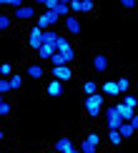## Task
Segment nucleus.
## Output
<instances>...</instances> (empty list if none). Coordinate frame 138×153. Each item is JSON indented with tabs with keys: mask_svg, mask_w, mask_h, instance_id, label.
<instances>
[{
	"mask_svg": "<svg viewBox=\"0 0 138 153\" xmlns=\"http://www.w3.org/2000/svg\"><path fill=\"white\" fill-rule=\"evenodd\" d=\"M10 93H13V85H10V80H8V78H3V80H0V95L5 98V95H10Z\"/></svg>",
	"mask_w": 138,
	"mask_h": 153,
	"instance_id": "28",
	"label": "nucleus"
},
{
	"mask_svg": "<svg viewBox=\"0 0 138 153\" xmlns=\"http://www.w3.org/2000/svg\"><path fill=\"white\" fill-rule=\"evenodd\" d=\"M70 13H73V15L83 13V0H70Z\"/></svg>",
	"mask_w": 138,
	"mask_h": 153,
	"instance_id": "29",
	"label": "nucleus"
},
{
	"mask_svg": "<svg viewBox=\"0 0 138 153\" xmlns=\"http://www.w3.org/2000/svg\"><path fill=\"white\" fill-rule=\"evenodd\" d=\"M108 143L113 146V148H118V146L123 143V136H121L118 131H108Z\"/></svg>",
	"mask_w": 138,
	"mask_h": 153,
	"instance_id": "23",
	"label": "nucleus"
},
{
	"mask_svg": "<svg viewBox=\"0 0 138 153\" xmlns=\"http://www.w3.org/2000/svg\"><path fill=\"white\" fill-rule=\"evenodd\" d=\"M50 78L60 80V83H70L75 78V71L73 65H60V68H50Z\"/></svg>",
	"mask_w": 138,
	"mask_h": 153,
	"instance_id": "7",
	"label": "nucleus"
},
{
	"mask_svg": "<svg viewBox=\"0 0 138 153\" xmlns=\"http://www.w3.org/2000/svg\"><path fill=\"white\" fill-rule=\"evenodd\" d=\"M53 13H58V18H60V20H65L68 15H73V13H70V0H60V3H58V8H55Z\"/></svg>",
	"mask_w": 138,
	"mask_h": 153,
	"instance_id": "17",
	"label": "nucleus"
},
{
	"mask_svg": "<svg viewBox=\"0 0 138 153\" xmlns=\"http://www.w3.org/2000/svg\"><path fill=\"white\" fill-rule=\"evenodd\" d=\"M13 20H15V18H13L10 13H0V30H3V33H8V30L13 28Z\"/></svg>",
	"mask_w": 138,
	"mask_h": 153,
	"instance_id": "18",
	"label": "nucleus"
},
{
	"mask_svg": "<svg viewBox=\"0 0 138 153\" xmlns=\"http://www.w3.org/2000/svg\"><path fill=\"white\" fill-rule=\"evenodd\" d=\"M45 93H48V98H60L63 95V83L55 80V78H50L48 85H45Z\"/></svg>",
	"mask_w": 138,
	"mask_h": 153,
	"instance_id": "13",
	"label": "nucleus"
},
{
	"mask_svg": "<svg viewBox=\"0 0 138 153\" xmlns=\"http://www.w3.org/2000/svg\"><path fill=\"white\" fill-rule=\"evenodd\" d=\"M83 13H96V3L93 0H83Z\"/></svg>",
	"mask_w": 138,
	"mask_h": 153,
	"instance_id": "33",
	"label": "nucleus"
},
{
	"mask_svg": "<svg viewBox=\"0 0 138 153\" xmlns=\"http://www.w3.org/2000/svg\"><path fill=\"white\" fill-rule=\"evenodd\" d=\"M80 151H83V153H98L96 146H91V143H85V141H80Z\"/></svg>",
	"mask_w": 138,
	"mask_h": 153,
	"instance_id": "32",
	"label": "nucleus"
},
{
	"mask_svg": "<svg viewBox=\"0 0 138 153\" xmlns=\"http://www.w3.org/2000/svg\"><path fill=\"white\" fill-rule=\"evenodd\" d=\"M28 48L33 53H38L43 48V28H38V25H30L28 28Z\"/></svg>",
	"mask_w": 138,
	"mask_h": 153,
	"instance_id": "5",
	"label": "nucleus"
},
{
	"mask_svg": "<svg viewBox=\"0 0 138 153\" xmlns=\"http://www.w3.org/2000/svg\"><path fill=\"white\" fill-rule=\"evenodd\" d=\"M15 20H20V23H30V20H35L40 13H38V5H33V3H28V5H23V8H18L15 13H10Z\"/></svg>",
	"mask_w": 138,
	"mask_h": 153,
	"instance_id": "2",
	"label": "nucleus"
},
{
	"mask_svg": "<svg viewBox=\"0 0 138 153\" xmlns=\"http://www.w3.org/2000/svg\"><path fill=\"white\" fill-rule=\"evenodd\" d=\"M83 93H85V95H93V93H100V85H98L96 80H85V83H83Z\"/></svg>",
	"mask_w": 138,
	"mask_h": 153,
	"instance_id": "22",
	"label": "nucleus"
},
{
	"mask_svg": "<svg viewBox=\"0 0 138 153\" xmlns=\"http://www.w3.org/2000/svg\"><path fill=\"white\" fill-rule=\"evenodd\" d=\"M60 23V18H58V13H40V15L35 18V25L38 28H43V30H55V25Z\"/></svg>",
	"mask_w": 138,
	"mask_h": 153,
	"instance_id": "6",
	"label": "nucleus"
},
{
	"mask_svg": "<svg viewBox=\"0 0 138 153\" xmlns=\"http://www.w3.org/2000/svg\"><path fill=\"white\" fill-rule=\"evenodd\" d=\"M70 153H83V151H80V146H78V148H73V151H70Z\"/></svg>",
	"mask_w": 138,
	"mask_h": 153,
	"instance_id": "35",
	"label": "nucleus"
},
{
	"mask_svg": "<svg viewBox=\"0 0 138 153\" xmlns=\"http://www.w3.org/2000/svg\"><path fill=\"white\" fill-rule=\"evenodd\" d=\"M58 35L60 33H55V30H43V45H55Z\"/></svg>",
	"mask_w": 138,
	"mask_h": 153,
	"instance_id": "21",
	"label": "nucleus"
},
{
	"mask_svg": "<svg viewBox=\"0 0 138 153\" xmlns=\"http://www.w3.org/2000/svg\"><path fill=\"white\" fill-rule=\"evenodd\" d=\"M131 123H133V128L138 131V113H136V116H133V120H131Z\"/></svg>",
	"mask_w": 138,
	"mask_h": 153,
	"instance_id": "34",
	"label": "nucleus"
},
{
	"mask_svg": "<svg viewBox=\"0 0 138 153\" xmlns=\"http://www.w3.org/2000/svg\"><path fill=\"white\" fill-rule=\"evenodd\" d=\"M10 153H20V151H10Z\"/></svg>",
	"mask_w": 138,
	"mask_h": 153,
	"instance_id": "36",
	"label": "nucleus"
},
{
	"mask_svg": "<svg viewBox=\"0 0 138 153\" xmlns=\"http://www.w3.org/2000/svg\"><path fill=\"white\" fill-rule=\"evenodd\" d=\"M10 113H13V103H10L8 98H3V100H0V116H3V118H8Z\"/></svg>",
	"mask_w": 138,
	"mask_h": 153,
	"instance_id": "26",
	"label": "nucleus"
},
{
	"mask_svg": "<svg viewBox=\"0 0 138 153\" xmlns=\"http://www.w3.org/2000/svg\"><path fill=\"white\" fill-rule=\"evenodd\" d=\"M8 80H10V85H13V91H20V88H23V75L20 73H13Z\"/></svg>",
	"mask_w": 138,
	"mask_h": 153,
	"instance_id": "27",
	"label": "nucleus"
},
{
	"mask_svg": "<svg viewBox=\"0 0 138 153\" xmlns=\"http://www.w3.org/2000/svg\"><path fill=\"white\" fill-rule=\"evenodd\" d=\"M100 93H103V95L108 93L111 98H118L121 93H118V83H116V78H108L105 83H100Z\"/></svg>",
	"mask_w": 138,
	"mask_h": 153,
	"instance_id": "14",
	"label": "nucleus"
},
{
	"mask_svg": "<svg viewBox=\"0 0 138 153\" xmlns=\"http://www.w3.org/2000/svg\"><path fill=\"white\" fill-rule=\"evenodd\" d=\"M116 108H118V113H121V118L125 120V123H131V120H133V116L138 113V111H133V108L123 105V100H118V103H116Z\"/></svg>",
	"mask_w": 138,
	"mask_h": 153,
	"instance_id": "16",
	"label": "nucleus"
},
{
	"mask_svg": "<svg viewBox=\"0 0 138 153\" xmlns=\"http://www.w3.org/2000/svg\"><path fill=\"white\" fill-rule=\"evenodd\" d=\"M123 123H125V120L121 118V113H118L116 103H113V105H108V111H105V128H108V131H118Z\"/></svg>",
	"mask_w": 138,
	"mask_h": 153,
	"instance_id": "3",
	"label": "nucleus"
},
{
	"mask_svg": "<svg viewBox=\"0 0 138 153\" xmlns=\"http://www.w3.org/2000/svg\"><path fill=\"white\" fill-rule=\"evenodd\" d=\"M53 153H55V151H53Z\"/></svg>",
	"mask_w": 138,
	"mask_h": 153,
	"instance_id": "37",
	"label": "nucleus"
},
{
	"mask_svg": "<svg viewBox=\"0 0 138 153\" xmlns=\"http://www.w3.org/2000/svg\"><path fill=\"white\" fill-rule=\"evenodd\" d=\"M25 73H28L30 80H43L48 71H45V65H43V63H28V65H25Z\"/></svg>",
	"mask_w": 138,
	"mask_h": 153,
	"instance_id": "9",
	"label": "nucleus"
},
{
	"mask_svg": "<svg viewBox=\"0 0 138 153\" xmlns=\"http://www.w3.org/2000/svg\"><path fill=\"white\" fill-rule=\"evenodd\" d=\"M116 83H118V93H121V95H128V93H131V80L125 78V75L116 78Z\"/></svg>",
	"mask_w": 138,
	"mask_h": 153,
	"instance_id": "20",
	"label": "nucleus"
},
{
	"mask_svg": "<svg viewBox=\"0 0 138 153\" xmlns=\"http://www.w3.org/2000/svg\"><path fill=\"white\" fill-rule=\"evenodd\" d=\"M58 53V50H55V45H43L40 50H38V63H50V58H53V55Z\"/></svg>",
	"mask_w": 138,
	"mask_h": 153,
	"instance_id": "15",
	"label": "nucleus"
},
{
	"mask_svg": "<svg viewBox=\"0 0 138 153\" xmlns=\"http://www.w3.org/2000/svg\"><path fill=\"white\" fill-rule=\"evenodd\" d=\"M73 148H78V146H75L73 138H68V136H60L58 141L53 143V151H55V153H70Z\"/></svg>",
	"mask_w": 138,
	"mask_h": 153,
	"instance_id": "11",
	"label": "nucleus"
},
{
	"mask_svg": "<svg viewBox=\"0 0 138 153\" xmlns=\"http://www.w3.org/2000/svg\"><path fill=\"white\" fill-rule=\"evenodd\" d=\"M105 108V95L103 93H93V95H83V111L88 118H98L103 116Z\"/></svg>",
	"mask_w": 138,
	"mask_h": 153,
	"instance_id": "1",
	"label": "nucleus"
},
{
	"mask_svg": "<svg viewBox=\"0 0 138 153\" xmlns=\"http://www.w3.org/2000/svg\"><path fill=\"white\" fill-rule=\"evenodd\" d=\"M123 105H128V108H133V111H138V95H136V93L123 95Z\"/></svg>",
	"mask_w": 138,
	"mask_h": 153,
	"instance_id": "25",
	"label": "nucleus"
},
{
	"mask_svg": "<svg viewBox=\"0 0 138 153\" xmlns=\"http://www.w3.org/2000/svg\"><path fill=\"white\" fill-rule=\"evenodd\" d=\"M75 60V50L73 53H55L53 58H50V68H60V65H73Z\"/></svg>",
	"mask_w": 138,
	"mask_h": 153,
	"instance_id": "10",
	"label": "nucleus"
},
{
	"mask_svg": "<svg viewBox=\"0 0 138 153\" xmlns=\"http://www.w3.org/2000/svg\"><path fill=\"white\" fill-rule=\"evenodd\" d=\"M55 50L58 53H73V40H70V35H58V40H55Z\"/></svg>",
	"mask_w": 138,
	"mask_h": 153,
	"instance_id": "12",
	"label": "nucleus"
},
{
	"mask_svg": "<svg viewBox=\"0 0 138 153\" xmlns=\"http://www.w3.org/2000/svg\"><path fill=\"white\" fill-rule=\"evenodd\" d=\"M121 8L123 10H136L138 3H136V0H121Z\"/></svg>",
	"mask_w": 138,
	"mask_h": 153,
	"instance_id": "31",
	"label": "nucleus"
},
{
	"mask_svg": "<svg viewBox=\"0 0 138 153\" xmlns=\"http://www.w3.org/2000/svg\"><path fill=\"white\" fill-rule=\"evenodd\" d=\"M13 75V65L10 63H3V65H0V78H10Z\"/></svg>",
	"mask_w": 138,
	"mask_h": 153,
	"instance_id": "30",
	"label": "nucleus"
},
{
	"mask_svg": "<svg viewBox=\"0 0 138 153\" xmlns=\"http://www.w3.org/2000/svg\"><path fill=\"white\" fill-rule=\"evenodd\" d=\"M63 30H65L70 38L80 35V30H83V28H80V18H78V15H68L65 20H63Z\"/></svg>",
	"mask_w": 138,
	"mask_h": 153,
	"instance_id": "8",
	"label": "nucleus"
},
{
	"mask_svg": "<svg viewBox=\"0 0 138 153\" xmlns=\"http://www.w3.org/2000/svg\"><path fill=\"white\" fill-rule=\"evenodd\" d=\"M83 141H85V143H91V146H96V148H98V146H100V133H96V131H88Z\"/></svg>",
	"mask_w": 138,
	"mask_h": 153,
	"instance_id": "24",
	"label": "nucleus"
},
{
	"mask_svg": "<svg viewBox=\"0 0 138 153\" xmlns=\"http://www.w3.org/2000/svg\"><path fill=\"white\" fill-rule=\"evenodd\" d=\"M91 65H93V71H96V73L108 75V68H111V55H108V53H93Z\"/></svg>",
	"mask_w": 138,
	"mask_h": 153,
	"instance_id": "4",
	"label": "nucleus"
},
{
	"mask_svg": "<svg viewBox=\"0 0 138 153\" xmlns=\"http://www.w3.org/2000/svg\"><path fill=\"white\" fill-rule=\"evenodd\" d=\"M118 133H121V136H123V141H128V138H133L136 136V128H133V123H123L121 126V128H118Z\"/></svg>",
	"mask_w": 138,
	"mask_h": 153,
	"instance_id": "19",
	"label": "nucleus"
}]
</instances>
